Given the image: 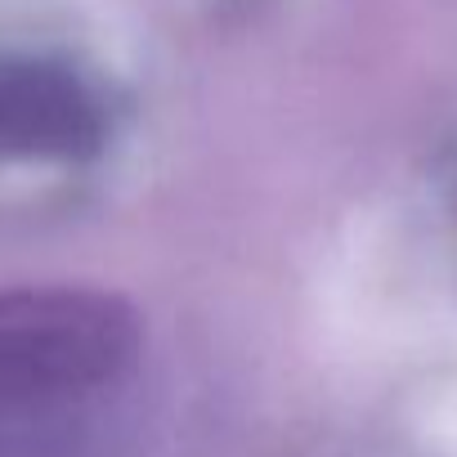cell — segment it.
Instances as JSON below:
<instances>
[{"label": "cell", "mask_w": 457, "mask_h": 457, "mask_svg": "<svg viewBox=\"0 0 457 457\" xmlns=\"http://www.w3.org/2000/svg\"><path fill=\"white\" fill-rule=\"evenodd\" d=\"M0 457H108L90 399L0 408Z\"/></svg>", "instance_id": "3957f363"}, {"label": "cell", "mask_w": 457, "mask_h": 457, "mask_svg": "<svg viewBox=\"0 0 457 457\" xmlns=\"http://www.w3.org/2000/svg\"><path fill=\"white\" fill-rule=\"evenodd\" d=\"M104 144L95 95L54 63L0 68V157H90Z\"/></svg>", "instance_id": "7a4b0ae2"}, {"label": "cell", "mask_w": 457, "mask_h": 457, "mask_svg": "<svg viewBox=\"0 0 457 457\" xmlns=\"http://www.w3.org/2000/svg\"><path fill=\"white\" fill-rule=\"evenodd\" d=\"M135 350V310L108 292H0V408L95 399L130 368Z\"/></svg>", "instance_id": "6da1fadb"}]
</instances>
